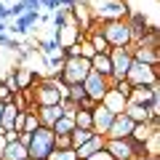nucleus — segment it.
Instances as JSON below:
<instances>
[{"instance_id": "obj_1", "label": "nucleus", "mask_w": 160, "mask_h": 160, "mask_svg": "<svg viewBox=\"0 0 160 160\" xmlns=\"http://www.w3.org/2000/svg\"><path fill=\"white\" fill-rule=\"evenodd\" d=\"M99 32L104 35V40L109 43V48H123V46H131L133 43L126 19H107V22H102Z\"/></svg>"}, {"instance_id": "obj_2", "label": "nucleus", "mask_w": 160, "mask_h": 160, "mask_svg": "<svg viewBox=\"0 0 160 160\" xmlns=\"http://www.w3.org/2000/svg\"><path fill=\"white\" fill-rule=\"evenodd\" d=\"M51 152H53V131L40 126L38 131H32V139L27 144V158L29 160H48Z\"/></svg>"}, {"instance_id": "obj_3", "label": "nucleus", "mask_w": 160, "mask_h": 160, "mask_svg": "<svg viewBox=\"0 0 160 160\" xmlns=\"http://www.w3.org/2000/svg\"><path fill=\"white\" fill-rule=\"evenodd\" d=\"M126 80L131 86H152V83H160V64H147V62H136L133 59L131 67H128Z\"/></svg>"}, {"instance_id": "obj_4", "label": "nucleus", "mask_w": 160, "mask_h": 160, "mask_svg": "<svg viewBox=\"0 0 160 160\" xmlns=\"http://www.w3.org/2000/svg\"><path fill=\"white\" fill-rule=\"evenodd\" d=\"M131 48H133V43H131V46L112 48V51H109V62H112V72H109V88H112L115 80H126L128 67H131V62H133Z\"/></svg>"}, {"instance_id": "obj_5", "label": "nucleus", "mask_w": 160, "mask_h": 160, "mask_svg": "<svg viewBox=\"0 0 160 160\" xmlns=\"http://www.w3.org/2000/svg\"><path fill=\"white\" fill-rule=\"evenodd\" d=\"M88 72H91V59L72 56V59H64L62 69H59V78L64 83H83Z\"/></svg>"}, {"instance_id": "obj_6", "label": "nucleus", "mask_w": 160, "mask_h": 160, "mask_svg": "<svg viewBox=\"0 0 160 160\" xmlns=\"http://www.w3.org/2000/svg\"><path fill=\"white\" fill-rule=\"evenodd\" d=\"M126 16H128L126 0H104L102 6L93 8V19H96V22H107V19H126Z\"/></svg>"}, {"instance_id": "obj_7", "label": "nucleus", "mask_w": 160, "mask_h": 160, "mask_svg": "<svg viewBox=\"0 0 160 160\" xmlns=\"http://www.w3.org/2000/svg\"><path fill=\"white\" fill-rule=\"evenodd\" d=\"M83 88H86V96H91L93 102H102L104 93L109 91V78H104V75H99V72L91 69L86 75V80H83Z\"/></svg>"}, {"instance_id": "obj_8", "label": "nucleus", "mask_w": 160, "mask_h": 160, "mask_svg": "<svg viewBox=\"0 0 160 160\" xmlns=\"http://www.w3.org/2000/svg\"><path fill=\"white\" fill-rule=\"evenodd\" d=\"M104 152L112 160H131L133 158V144L131 139H104Z\"/></svg>"}, {"instance_id": "obj_9", "label": "nucleus", "mask_w": 160, "mask_h": 160, "mask_svg": "<svg viewBox=\"0 0 160 160\" xmlns=\"http://www.w3.org/2000/svg\"><path fill=\"white\" fill-rule=\"evenodd\" d=\"M133 126H136V123H133L126 112H118L115 120H112V126H109V131L104 133V139H126V136H131Z\"/></svg>"}, {"instance_id": "obj_10", "label": "nucleus", "mask_w": 160, "mask_h": 160, "mask_svg": "<svg viewBox=\"0 0 160 160\" xmlns=\"http://www.w3.org/2000/svg\"><path fill=\"white\" fill-rule=\"evenodd\" d=\"M91 120H93V133H107L109 131V126H112V120H115V112L112 109H107L102 102L96 104V107L91 109Z\"/></svg>"}, {"instance_id": "obj_11", "label": "nucleus", "mask_w": 160, "mask_h": 160, "mask_svg": "<svg viewBox=\"0 0 160 160\" xmlns=\"http://www.w3.org/2000/svg\"><path fill=\"white\" fill-rule=\"evenodd\" d=\"M126 24H128V29H131V38H133V43H139V40H142V35L149 29V19L144 16L142 11H128Z\"/></svg>"}, {"instance_id": "obj_12", "label": "nucleus", "mask_w": 160, "mask_h": 160, "mask_svg": "<svg viewBox=\"0 0 160 160\" xmlns=\"http://www.w3.org/2000/svg\"><path fill=\"white\" fill-rule=\"evenodd\" d=\"M102 149H104V136L102 133H93L88 142H83L80 147H75V155H78V160H86V158H91V155L102 152Z\"/></svg>"}, {"instance_id": "obj_13", "label": "nucleus", "mask_w": 160, "mask_h": 160, "mask_svg": "<svg viewBox=\"0 0 160 160\" xmlns=\"http://www.w3.org/2000/svg\"><path fill=\"white\" fill-rule=\"evenodd\" d=\"M35 112H38L40 126H46V128H51L53 123H56V120L64 115V112H62V104H40Z\"/></svg>"}, {"instance_id": "obj_14", "label": "nucleus", "mask_w": 160, "mask_h": 160, "mask_svg": "<svg viewBox=\"0 0 160 160\" xmlns=\"http://www.w3.org/2000/svg\"><path fill=\"white\" fill-rule=\"evenodd\" d=\"M123 112H126L128 118L133 120V123H149V118H152V109H149V104H136V102H128Z\"/></svg>"}, {"instance_id": "obj_15", "label": "nucleus", "mask_w": 160, "mask_h": 160, "mask_svg": "<svg viewBox=\"0 0 160 160\" xmlns=\"http://www.w3.org/2000/svg\"><path fill=\"white\" fill-rule=\"evenodd\" d=\"M131 53H133V59H136V62L160 64V48H147V46H139V43H133Z\"/></svg>"}, {"instance_id": "obj_16", "label": "nucleus", "mask_w": 160, "mask_h": 160, "mask_svg": "<svg viewBox=\"0 0 160 160\" xmlns=\"http://www.w3.org/2000/svg\"><path fill=\"white\" fill-rule=\"evenodd\" d=\"M102 104H104V107H107V109H112L115 115H118V112H123V109H126V104H128V99L123 96V93H120V91H115V88H109V91L104 93V99H102Z\"/></svg>"}, {"instance_id": "obj_17", "label": "nucleus", "mask_w": 160, "mask_h": 160, "mask_svg": "<svg viewBox=\"0 0 160 160\" xmlns=\"http://www.w3.org/2000/svg\"><path fill=\"white\" fill-rule=\"evenodd\" d=\"M27 158V147H24L19 139H11L6 142V149H3V160H24Z\"/></svg>"}, {"instance_id": "obj_18", "label": "nucleus", "mask_w": 160, "mask_h": 160, "mask_svg": "<svg viewBox=\"0 0 160 160\" xmlns=\"http://www.w3.org/2000/svg\"><path fill=\"white\" fill-rule=\"evenodd\" d=\"M91 69L99 72V75H104V78H109V72H112L109 53H93V56H91Z\"/></svg>"}, {"instance_id": "obj_19", "label": "nucleus", "mask_w": 160, "mask_h": 160, "mask_svg": "<svg viewBox=\"0 0 160 160\" xmlns=\"http://www.w3.org/2000/svg\"><path fill=\"white\" fill-rule=\"evenodd\" d=\"M86 38H88V43L93 46V51H96V53H109V51H112V48H109V43L104 40V35L99 32V27H93Z\"/></svg>"}, {"instance_id": "obj_20", "label": "nucleus", "mask_w": 160, "mask_h": 160, "mask_svg": "<svg viewBox=\"0 0 160 160\" xmlns=\"http://www.w3.org/2000/svg\"><path fill=\"white\" fill-rule=\"evenodd\" d=\"M139 46H147V48H160V29H158V24H149V29L142 35V40H139Z\"/></svg>"}, {"instance_id": "obj_21", "label": "nucleus", "mask_w": 160, "mask_h": 160, "mask_svg": "<svg viewBox=\"0 0 160 160\" xmlns=\"http://www.w3.org/2000/svg\"><path fill=\"white\" fill-rule=\"evenodd\" d=\"M72 128H75V118H67V115H62V118L56 120L51 126V131L56 133V136H62V133H72Z\"/></svg>"}, {"instance_id": "obj_22", "label": "nucleus", "mask_w": 160, "mask_h": 160, "mask_svg": "<svg viewBox=\"0 0 160 160\" xmlns=\"http://www.w3.org/2000/svg\"><path fill=\"white\" fill-rule=\"evenodd\" d=\"M35 48H38V51L43 53V56H53V53H59V51H62V46H59V43H56L53 38H48V40H38V46H35Z\"/></svg>"}, {"instance_id": "obj_23", "label": "nucleus", "mask_w": 160, "mask_h": 160, "mask_svg": "<svg viewBox=\"0 0 160 160\" xmlns=\"http://www.w3.org/2000/svg\"><path fill=\"white\" fill-rule=\"evenodd\" d=\"M91 136H93V131H91V128H72V133H69V142H72V149H75V147H80L83 142H88Z\"/></svg>"}, {"instance_id": "obj_24", "label": "nucleus", "mask_w": 160, "mask_h": 160, "mask_svg": "<svg viewBox=\"0 0 160 160\" xmlns=\"http://www.w3.org/2000/svg\"><path fill=\"white\" fill-rule=\"evenodd\" d=\"M75 128H91L93 131V120H91V112L88 109H78L75 112Z\"/></svg>"}, {"instance_id": "obj_25", "label": "nucleus", "mask_w": 160, "mask_h": 160, "mask_svg": "<svg viewBox=\"0 0 160 160\" xmlns=\"http://www.w3.org/2000/svg\"><path fill=\"white\" fill-rule=\"evenodd\" d=\"M40 128V120H38V112H29V109H24V123H22V131H38Z\"/></svg>"}, {"instance_id": "obj_26", "label": "nucleus", "mask_w": 160, "mask_h": 160, "mask_svg": "<svg viewBox=\"0 0 160 160\" xmlns=\"http://www.w3.org/2000/svg\"><path fill=\"white\" fill-rule=\"evenodd\" d=\"M83 96H86V88H83V83H67V99L80 102Z\"/></svg>"}, {"instance_id": "obj_27", "label": "nucleus", "mask_w": 160, "mask_h": 160, "mask_svg": "<svg viewBox=\"0 0 160 160\" xmlns=\"http://www.w3.org/2000/svg\"><path fill=\"white\" fill-rule=\"evenodd\" d=\"M24 11H27V3H24V0H13L11 6H8V22L16 19V16H22Z\"/></svg>"}, {"instance_id": "obj_28", "label": "nucleus", "mask_w": 160, "mask_h": 160, "mask_svg": "<svg viewBox=\"0 0 160 160\" xmlns=\"http://www.w3.org/2000/svg\"><path fill=\"white\" fill-rule=\"evenodd\" d=\"M48 160H78V155H75V149H53Z\"/></svg>"}, {"instance_id": "obj_29", "label": "nucleus", "mask_w": 160, "mask_h": 160, "mask_svg": "<svg viewBox=\"0 0 160 160\" xmlns=\"http://www.w3.org/2000/svg\"><path fill=\"white\" fill-rule=\"evenodd\" d=\"M112 88H115V91H120L123 96L128 99V96H131V88H133V86L128 83V80H115V83H112Z\"/></svg>"}, {"instance_id": "obj_30", "label": "nucleus", "mask_w": 160, "mask_h": 160, "mask_svg": "<svg viewBox=\"0 0 160 160\" xmlns=\"http://www.w3.org/2000/svg\"><path fill=\"white\" fill-rule=\"evenodd\" d=\"M93 53H96V51H93V46L88 43V38H83V40H80V56H83V59H91Z\"/></svg>"}, {"instance_id": "obj_31", "label": "nucleus", "mask_w": 160, "mask_h": 160, "mask_svg": "<svg viewBox=\"0 0 160 160\" xmlns=\"http://www.w3.org/2000/svg\"><path fill=\"white\" fill-rule=\"evenodd\" d=\"M3 83L8 86V91H11V93H16V91H19V86H16V78H13V69H8V75L3 78Z\"/></svg>"}, {"instance_id": "obj_32", "label": "nucleus", "mask_w": 160, "mask_h": 160, "mask_svg": "<svg viewBox=\"0 0 160 160\" xmlns=\"http://www.w3.org/2000/svg\"><path fill=\"white\" fill-rule=\"evenodd\" d=\"M40 6L46 8L48 13H53V11H59V0H40Z\"/></svg>"}, {"instance_id": "obj_33", "label": "nucleus", "mask_w": 160, "mask_h": 160, "mask_svg": "<svg viewBox=\"0 0 160 160\" xmlns=\"http://www.w3.org/2000/svg\"><path fill=\"white\" fill-rule=\"evenodd\" d=\"M11 96H13V93L8 91V86L0 80V102H11Z\"/></svg>"}, {"instance_id": "obj_34", "label": "nucleus", "mask_w": 160, "mask_h": 160, "mask_svg": "<svg viewBox=\"0 0 160 160\" xmlns=\"http://www.w3.org/2000/svg\"><path fill=\"white\" fill-rule=\"evenodd\" d=\"M86 160H112V158H109V155H107V152H104V149H102V152L91 155V158H86Z\"/></svg>"}, {"instance_id": "obj_35", "label": "nucleus", "mask_w": 160, "mask_h": 160, "mask_svg": "<svg viewBox=\"0 0 160 160\" xmlns=\"http://www.w3.org/2000/svg\"><path fill=\"white\" fill-rule=\"evenodd\" d=\"M6 133H3V128H0V160H3V149H6Z\"/></svg>"}, {"instance_id": "obj_36", "label": "nucleus", "mask_w": 160, "mask_h": 160, "mask_svg": "<svg viewBox=\"0 0 160 160\" xmlns=\"http://www.w3.org/2000/svg\"><path fill=\"white\" fill-rule=\"evenodd\" d=\"M27 3V8H32V11H40V0H24Z\"/></svg>"}, {"instance_id": "obj_37", "label": "nucleus", "mask_w": 160, "mask_h": 160, "mask_svg": "<svg viewBox=\"0 0 160 160\" xmlns=\"http://www.w3.org/2000/svg\"><path fill=\"white\" fill-rule=\"evenodd\" d=\"M0 19H6V22H8V6H6V3H0Z\"/></svg>"}, {"instance_id": "obj_38", "label": "nucleus", "mask_w": 160, "mask_h": 160, "mask_svg": "<svg viewBox=\"0 0 160 160\" xmlns=\"http://www.w3.org/2000/svg\"><path fill=\"white\" fill-rule=\"evenodd\" d=\"M3 32H8V22H6V19H0V35H3Z\"/></svg>"}, {"instance_id": "obj_39", "label": "nucleus", "mask_w": 160, "mask_h": 160, "mask_svg": "<svg viewBox=\"0 0 160 160\" xmlns=\"http://www.w3.org/2000/svg\"><path fill=\"white\" fill-rule=\"evenodd\" d=\"M3 107H6V102H0V123H3Z\"/></svg>"}, {"instance_id": "obj_40", "label": "nucleus", "mask_w": 160, "mask_h": 160, "mask_svg": "<svg viewBox=\"0 0 160 160\" xmlns=\"http://www.w3.org/2000/svg\"><path fill=\"white\" fill-rule=\"evenodd\" d=\"M6 3H13V0H6Z\"/></svg>"}]
</instances>
